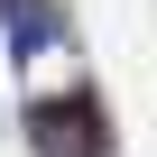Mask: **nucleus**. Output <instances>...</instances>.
<instances>
[{
    "label": "nucleus",
    "instance_id": "f257e3e1",
    "mask_svg": "<svg viewBox=\"0 0 157 157\" xmlns=\"http://www.w3.org/2000/svg\"><path fill=\"white\" fill-rule=\"evenodd\" d=\"M28 148L37 157H111V111L93 83H56L28 102Z\"/></svg>",
    "mask_w": 157,
    "mask_h": 157
}]
</instances>
